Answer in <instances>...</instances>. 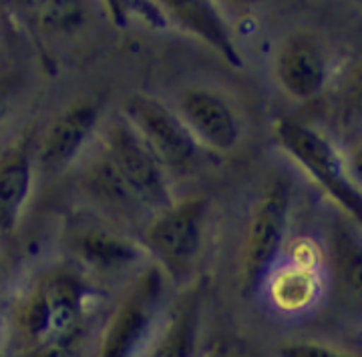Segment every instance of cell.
<instances>
[{
	"label": "cell",
	"instance_id": "1",
	"mask_svg": "<svg viewBox=\"0 0 362 357\" xmlns=\"http://www.w3.org/2000/svg\"><path fill=\"white\" fill-rule=\"evenodd\" d=\"M93 289L75 267L40 273L14 313L18 357H71L93 315Z\"/></svg>",
	"mask_w": 362,
	"mask_h": 357
},
{
	"label": "cell",
	"instance_id": "2",
	"mask_svg": "<svg viewBox=\"0 0 362 357\" xmlns=\"http://www.w3.org/2000/svg\"><path fill=\"white\" fill-rule=\"evenodd\" d=\"M171 287L168 275L145 261L105 321L97 357H145L171 307Z\"/></svg>",
	"mask_w": 362,
	"mask_h": 357
},
{
	"label": "cell",
	"instance_id": "3",
	"mask_svg": "<svg viewBox=\"0 0 362 357\" xmlns=\"http://www.w3.org/2000/svg\"><path fill=\"white\" fill-rule=\"evenodd\" d=\"M274 140L342 215L362 227V189L350 173L346 151H340L337 140L310 123L290 116L274 125Z\"/></svg>",
	"mask_w": 362,
	"mask_h": 357
},
{
	"label": "cell",
	"instance_id": "4",
	"mask_svg": "<svg viewBox=\"0 0 362 357\" xmlns=\"http://www.w3.org/2000/svg\"><path fill=\"white\" fill-rule=\"evenodd\" d=\"M209 223V201L204 195L173 199L153 213L143 237L147 261L161 269L171 285L194 283L195 269L204 255Z\"/></svg>",
	"mask_w": 362,
	"mask_h": 357
},
{
	"label": "cell",
	"instance_id": "5",
	"mask_svg": "<svg viewBox=\"0 0 362 357\" xmlns=\"http://www.w3.org/2000/svg\"><path fill=\"white\" fill-rule=\"evenodd\" d=\"M292 203L294 187L290 178L274 177L250 211L240 255L242 287L250 294L258 291L266 273L282 257L290 239Z\"/></svg>",
	"mask_w": 362,
	"mask_h": 357
},
{
	"label": "cell",
	"instance_id": "6",
	"mask_svg": "<svg viewBox=\"0 0 362 357\" xmlns=\"http://www.w3.org/2000/svg\"><path fill=\"white\" fill-rule=\"evenodd\" d=\"M101 151L149 217L175 199L171 173L123 116L107 125Z\"/></svg>",
	"mask_w": 362,
	"mask_h": 357
},
{
	"label": "cell",
	"instance_id": "7",
	"mask_svg": "<svg viewBox=\"0 0 362 357\" xmlns=\"http://www.w3.org/2000/svg\"><path fill=\"white\" fill-rule=\"evenodd\" d=\"M121 116L153 149L171 177L189 175L199 167L206 151L197 145L175 107H169L151 95L137 92L123 102Z\"/></svg>",
	"mask_w": 362,
	"mask_h": 357
},
{
	"label": "cell",
	"instance_id": "8",
	"mask_svg": "<svg viewBox=\"0 0 362 357\" xmlns=\"http://www.w3.org/2000/svg\"><path fill=\"white\" fill-rule=\"evenodd\" d=\"M139 14L149 20L175 26L187 37L204 42L232 66H242L228 14L220 0H137Z\"/></svg>",
	"mask_w": 362,
	"mask_h": 357
},
{
	"label": "cell",
	"instance_id": "9",
	"mask_svg": "<svg viewBox=\"0 0 362 357\" xmlns=\"http://www.w3.org/2000/svg\"><path fill=\"white\" fill-rule=\"evenodd\" d=\"M103 107L97 101H77L52 116L35 145L37 171L59 175L75 165L101 128Z\"/></svg>",
	"mask_w": 362,
	"mask_h": 357
},
{
	"label": "cell",
	"instance_id": "10",
	"mask_svg": "<svg viewBox=\"0 0 362 357\" xmlns=\"http://www.w3.org/2000/svg\"><path fill=\"white\" fill-rule=\"evenodd\" d=\"M274 77L292 101L318 99L332 78V61L324 40L310 30L286 35L274 56Z\"/></svg>",
	"mask_w": 362,
	"mask_h": 357
},
{
	"label": "cell",
	"instance_id": "11",
	"mask_svg": "<svg viewBox=\"0 0 362 357\" xmlns=\"http://www.w3.org/2000/svg\"><path fill=\"white\" fill-rule=\"evenodd\" d=\"M175 111L206 153H230L244 137V123L233 102L220 90L207 87L185 89Z\"/></svg>",
	"mask_w": 362,
	"mask_h": 357
},
{
	"label": "cell",
	"instance_id": "12",
	"mask_svg": "<svg viewBox=\"0 0 362 357\" xmlns=\"http://www.w3.org/2000/svg\"><path fill=\"white\" fill-rule=\"evenodd\" d=\"M330 287L324 263H306L280 257L266 273L258 291L266 305L284 317H304L322 303Z\"/></svg>",
	"mask_w": 362,
	"mask_h": 357
},
{
	"label": "cell",
	"instance_id": "13",
	"mask_svg": "<svg viewBox=\"0 0 362 357\" xmlns=\"http://www.w3.org/2000/svg\"><path fill=\"white\" fill-rule=\"evenodd\" d=\"M37 139L23 135L0 149V239L16 233L37 178Z\"/></svg>",
	"mask_w": 362,
	"mask_h": 357
},
{
	"label": "cell",
	"instance_id": "14",
	"mask_svg": "<svg viewBox=\"0 0 362 357\" xmlns=\"http://www.w3.org/2000/svg\"><path fill=\"white\" fill-rule=\"evenodd\" d=\"M71 251L81 267L93 273H119L145 263L141 243L103 223H85L71 237Z\"/></svg>",
	"mask_w": 362,
	"mask_h": 357
},
{
	"label": "cell",
	"instance_id": "15",
	"mask_svg": "<svg viewBox=\"0 0 362 357\" xmlns=\"http://www.w3.org/2000/svg\"><path fill=\"white\" fill-rule=\"evenodd\" d=\"M202 321L204 289L194 281L185 287L181 297L171 301L165 321L145 357H197L202 344Z\"/></svg>",
	"mask_w": 362,
	"mask_h": 357
},
{
	"label": "cell",
	"instance_id": "16",
	"mask_svg": "<svg viewBox=\"0 0 362 357\" xmlns=\"http://www.w3.org/2000/svg\"><path fill=\"white\" fill-rule=\"evenodd\" d=\"M326 271L344 299L362 307V227L338 211L324 241Z\"/></svg>",
	"mask_w": 362,
	"mask_h": 357
},
{
	"label": "cell",
	"instance_id": "17",
	"mask_svg": "<svg viewBox=\"0 0 362 357\" xmlns=\"http://www.w3.org/2000/svg\"><path fill=\"white\" fill-rule=\"evenodd\" d=\"M85 189L101 209L113 213L119 219H137L143 213H147L131 195L123 178L117 175V171L109 163L103 151H99L89 169L85 171Z\"/></svg>",
	"mask_w": 362,
	"mask_h": 357
},
{
	"label": "cell",
	"instance_id": "18",
	"mask_svg": "<svg viewBox=\"0 0 362 357\" xmlns=\"http://www.w3.org/2000/svg\"><path fill=\"white\" fill-rule=\"evenodd\" d=\"M16 11L35 18L42 30L57 35L77 23L85 13V0H6Z\"/></svg>",
	"mask_w": 362,
	"mask_h": 357
},
{
	"label": "cell",
	"instance_id": "19",
	"mask_svg": "<svg viewBox=\"0 0 362 357\" xmlns=\"http://www.w3.org/2000/svg\"><path fill=\"white\" fill-rule=\"evenodd\" d=\"M338 128L362 135V59L349 71L337 99Z\"/></svg>",
	"mask_w": 362,
	"mask_h": 357
},
{
	"label": "cell",
	"instance_id": "20",
	"mask_svg": "<svg viewBox=\"0 0 362 357\" xmlns=\"http://www.w3.org/2000/svg\"><path fill=\"white\" fill-rule=\"evenodd\" d=\"M278 357H354L350 351L338 345L316 339V337H302V339H288L280 344Z\"/></svg>",
	"mask_w": 362,
	"mask_h": 357
},
{
	"label": "cell",
	"instance_id": "21",
	"mask_svg": "<svg viewBox=\"0 0 362 357\" xmlns=\"http://www.w3.org/2000/svg\"><path fill=\"white\" fill-rule=\"evenodd\" d=\"M105 14L117 26H125L133 14H139L137 0H99Z\"/></svg>",
	"mask_w": 362,
	"mask_h": 357
},
{
	"label": "cell",
	"instance_id": "22",
	"mask_svg": "<svg viewBox=\"0 0 362 357\" xmlns=\"http://www.w3.org/2000/svg\"><path fill=\"white\" fill-rule=\"evenodd\" d=\"M346 159H349L350 173L354 181L358 183V187L362 189V135H358L354 143L350 145V149L346 151Z\"/></svg>",
	"mask_w": 362,
	"mask_h": 357
},
{
	"label": "cell",
	"instance_id": "23",
	"mask_svg": "<svg viewBox=\"0 0 362 357\" xmlns=\"http://www.w3.org/2000/svg\"><path fill=\"white\" fill-rule=\"evenodd\" d=\"M8 109H11V90L0 80V125L8 115Z\"/></svg>",
	"mask_w": 362,
	"mask_h": 357
},
{
	"label": "cell",
	"instance_id": "24",
	"mask_svg": "<svg viewBox=\"0 0 362 357\" xmlns=\"http://www.w3.org/2000/svg\"><path fill=\"white\" fill-rule=\"evenodd\" d=\"M233 2H238V4H256L259 0H233Z\"/></svg>",
	"mask_w": 362,
	"mask_h": 357
}]
</instances>
